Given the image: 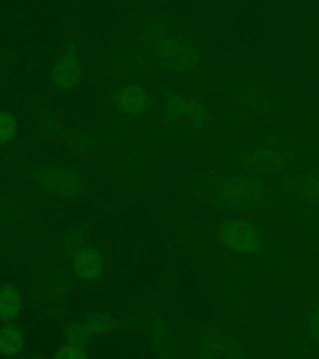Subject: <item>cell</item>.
<instances>
[{"label":"cell","mask_w":319,"mask_h":359,"mask_svg":"<svg viewBox=\"0 0 319 359\" xmlns=\"http://www.w3.org/2000/svg\"><path fill=\"white\" fill-rule=\"evenodd\" d=\"M109 327V320L107 318H93L90 320V328L96 332H102L107 330Z\"/></svg>","instance_id":"obj_14"},{"label":"cell","mask_w":319,"mask_h":359,"mask_svg":"<svg viewBox=\"0 0 319 359\" xmlns=\"http://www.w3.org/2000/svg\"><path fill=\"white\" fill-rule=\"evenodd\" d=\"M45 181L51 190L60 194H75L80 190L78 180L62 172L51 171L45 176Z\"/></svg>","instance_id":"obj_8"},{"label":"cell","mask_w":319,"mask_h":359,"mask_svg":"<svg viewBox=\"0 0 319 359\" xmlns=\"http://www.w3.org/2000/svg\"><path fill=\"white\" fill-rule=\"evenodd\" d=\"M102 258L93 248H84L76 255L74 271L84 280H95L102 272Z\"/></svg>","instance_id":"obj_5"},{"label":"cell","mask_w":319,"mask_h":359,"mask_svg":"<svg viewBox=\"0 0 319 359\" xmlns=\"http://www.w3.org/2000/svg\"><path fill=\"white\" fill-rule=\"evenodd\" d=\"M81 67L73 54L62 56L53 67V81L62 89H72L81 80Z\"/></svg>","instance_id":"obj_3"},{"label":"cell","mask_w":319,"mask_h":359,"mask_svg":"<svg viewBox=\"0 0 319 359\" xmlns=\"http://www.w3.org/2000/svg\"><path fill=\"white\" fill-rule=\"evenodd\" d=\"M22 307L19 291L11 285L0 287V320L11 322L15 320Z\"/></svg>","instance_id":"obj_6"},{"label":"cell","mask_w":319,"mask_h":359,"mask_svg":"<svg viewBox=\"0 0 319 359\" xmlns=\"http://www.w3.org/2000/svg\"><path fill=\"white\" fill-rule=\"evenodd\" d=\"M186 114L190 116L192 123H196V125H203V123H208V112L198 101L190 102Z\"/></svg>","instance_id":"obj_11"},{"label":"cell","mask_w":319,"mask_h":359,"mask_svg":"<svg viewBox=\"0 0 319 359\" xmlns=\"http://www.w3.org/2000/svg\"><path fill=\"white\" fill-rule=\"evenodd\" d=\"M56 358L62 359H84L88 357L85 352H83L80 348L70 347L62 348L57 353L55 354Z\"/></svg>","instance_id":"obj_13"},{"label":"cell","mask_w":319,"mask_h":359,"mask_svg":"<svg viewBox=\"0 0 319 359\" xmlns=\"http://www.w3.org/2000/svg\"><path fill=\"white\" fill-rule=\"evenodd\" d=\"M157 46L160 59L177 72H191L200 62L196 49L186 40L166 35Z\"/></svg>","instance_id":"obj_1"},{"label":"cell","mask_w":319,"mask_h":359,"mask_svg":"<svg viewBox=\"0 0 319 359\" xmlns=\"http://www.w3.org/2000/svg\"><path fill=\"white\" fill-rule=\"evenodd\" d=\"M221 237L231 248L241 252H252L259 245V236L252 224L235 219L226 222L219 231Z\"/></svg>","instance_id":"obj_2"},{"label":"cell","mask_w":319,"mask_h":359,"mask_svg":"<svg viewBox=\"0 0 319 359\" xmlns=\"http://www.w3.org/2000/svg\"><path fill=\"white\" fill-rule=\"evenodd\" d=\"M67 339L69 346L76 348H85L89 342V332L84 325H74L67 331Z\"/></svg>","instance_id":"obj_9"},{"label":"cell","mask_w":319,"mask_h":359,"mask_svg":"<svg viewBox=\"0 0 319 359\" xmlns=\"http://www.w3.org/2000/svg\"><path fill=\"white\" fill-rule=\"evenodd\" d=\"M187 107H189V104H187L185 99L175 96L174 99L170 101V116L172 118L182 116L184 114L187 112Z\"/></svg>","instance_id":"obj_12"},{"label":"cell","mask_w":319,"mask_h":359,"mask_svg":"<svg viewBox=\"0 0 319 359\" xmlns=\"http://www.w3.org/2000/svg\"><path fill=\"white\" fill-rule=\"evenodd\" d=\"M22 332L15 325H6L0 330V354L13 357L22 352Z\"/></svg>","instance_id":"obj_7"},{"label":"cell","mask_w":319,"mask_h":359,"mask_svg":"<svg viewBox=\"0 0 319 359\" xmlns=\"http://www.w3.org/2000/svg\"><path fill=\"white\" fill-rule=\"evenodd\" d=\"M115 104L128 114L139 115L149 109L150 99L145 90L139 86H128L115 96Z\"/></svg>","instance_id":"obj_4"},{"label":"cell","mask_w":319,"mask_h":359,"mask_svg":"<svg viewBox=\"0 0 319 359\" xmlns=\"http://www.w3.org/2000/svg\"><path fill=\"white\" fill-rule=\"evenodd\" d=\"M17 134V123L9 112L0 111V144H6Z\"/></svg>","instance_id":"obj_10"}]
</instances>
